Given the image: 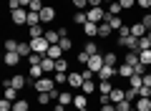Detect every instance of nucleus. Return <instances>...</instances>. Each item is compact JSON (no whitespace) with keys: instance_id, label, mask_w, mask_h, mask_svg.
<instances>
[{"instance_id":"obj_26","label":"nucleus","mask_w":151,"mask_h":111,"mask_svg":"<svg viewBox=\"0 0 151 111\" xmlns=\"http://www.w3.org/2000/svg\"><path fill=\"white\" fill-rule=\"evenodd\" d=\"M30 25H40V13L28 10V28H30Z\"/></svg>"},{"instance_id":"obj_10","label":"nucleus","mask_w":151,"mask_h":111,"mask_svg":"<svg viewBox=\"0 0 151 111\" xmlns=\"http://www.w3.org/2000/svg\"><path fill=\"white\" fill-rule=\"evenodd\" d=\"M68 86H70V89H81V86H83V73L68 71Z\"/></svg>"},{"instance_id":"obj_51","label":"nucleus","mask_w":151,"mask_h":111,"mask_svg":"<svg viewBox=\"0 0 151 111\" xmlns=\"http://www.w3.org/2000/svg\"><path fill=\"white\" fill-rule=\"evenodd\" d=\"M101 111H116V104H111V101L108 104H101Z\"/></svg>"},{"instance_id":"obj_43","label":"nucleus","mask_w":151,"mask_h":111,"mask_svg":"<svg viewBox=\"0 0 151 111\" xmlns=\"http://www.w3.org/2000/svg\"><path fill=\"white\" fill-rule=\"evenodd\" d=\"M149 48H151V41H149V38H139V51H149Z\"/></svg>"},{"instance_id":"obj_45","label":"nucleus","mask_w":151,"mask_h":111,"mask_svg":"<svg viewBox=\"0 0 151 111\" xmlns=\"http://www.w3.org/2000/svg\"><path fill=\"white\" fill-rule=\"evenodd\" d=\"M139 96H144V99H151V86H141V89H139Z\"/></svg>"},{"instance_id":"obj_59","label":"nucleus","mask_w":151,"mask_h":111,"mask_svg":"<svg viewBox=\"0 0 151 111\" xmlns=\"http://www.w3.org/2000/svg\"><path fill=\"white\" fill-rule=\"evenodd\" d=\"M129 111H136V106H134V109H129Z\"/></svg>"},{"instance_id":"obj_20","label":"nucleus","mask_w":151,"mask_h":111,"mask_svg":"<svg viewBox=\"0 0 151 111\" xmlns=\"http://www.w3.org/2000/svg\"><path fill=\"white\" fill-rule=\"evenodd\" d=\"M149 109H151V99L139 96V99H136V111H149Z\"/></svg>"},{"instance_id":"obj_3","label":"nucleus","mask_w":151,"mask_h":111,"mask_svg":"<svg viewBox=\"0 0 151 111\" xmlns=\"http://www.w3.org/2000/svg\"><path fill=\"white\" fill-rule=\"evenodd\" d=\"M30 48H33V53H48V48H50V43H48V38L45 36H38V38H30Z\"/></svg>"},{"instance_id":"obj_32","label":"nucleus","mask_w":151,"mask_h":111,"mask_svg":"<svg viewBox=\"0 0 151 111\" xmlns=\"http://www.w3.org/2000/svg\"><path fill=\"white\" fill-rule=\"evenodd\" d=\"M108 23H111L113 30H121V28H124V23H121V15H111V18H108Z\"/></svg>"},{"instance_id":"obj_33","label":"nucleus","mask_w":151,"mask_h":111,"mask_svg":"<svg viewBox=\"0 0 151 111\" xmlns=\"http://www.w3.org/2000/svg\"><path fill=\"white\" fill-rule=\"evenodd\" d=\"M53 78H55V83H58V86L68 83V73H63V71H55V73H53Z\"/></svg>"},{"instance_id":"obj_24","label":"nucleus","mask_w":151,"mask_h":111,"mask_svg":"<svg viewBox=\"0 0 151 111\" xmlns=\"http://www.w3.org/2000/svg\"><path fill=\"white\" fill-rule=\"evenodd\" d=\"M73 106H76V109H86V106H88L86 94H81V96H73Z\"/></svg>"},{"instance_id":"obj_12","label":"nucleus","mask_w":151,"mask_h":111,"mask_svg":"<svg viewBox=\"0 0 151 111\" xmlns=\"http://www.w3.org/2000/svg\"><path fill=\"white\" fill-rule=\"evenodd\" d=\"M28 76H30V81L35 83L38 78H43V76H45V71H43V66H30V71H28Z\"/></svg>"},{"instance_id":"obj_30","label":"nucleus","mask_w":151,"mask_h":111,"mask_svg":"<svg viewBox=\"0 0 151 111\" xmlns=\"http://www.w3.org/2000/svg\"><path fill=\"white\" fill-rule=\"evenodd\" d=\"M139 61L144 66H151V48H149V51H139Z\"/></svg>"},{"instance_id":"obj_47","label":"nucleus","mask_w":151,"mask_h":111,"mask_svg":"<svg viewBox=\"0 0 151 111\" xmlns=\"http://www.w3.org/2000/svg\"><path fill=\"white\" fill-rule=\"evenodd\" d=\"M121 3V8H124V10H131V8L136 5V0H119Z\"/></svg>"},{"instance_id":"obj_28","label":"nucleus","mask_w":151,"mask_h":111,"mask_svg":"<svg viewBox=\"0 0 151 111\" xmlns=\"http://www.w3.org/2000/svg\"><path fill=\"white\" fill-rule=\"evenodd\" d=\"M58 46L63 48V53H68L70 48H73V41H70V36H63V38H60V43H58Z\"/></svg>"},{"instance_id":"obj_16","label":"nucleus","mask_w":151,"mask_h":111,"mask_svg":"<svg viewBox=\"0 0 151 111\" xmlns=\"http://www.w3.org/2000/svg\"><path fill=\"white\" fill-rule=\"evenodd\" d=\"M45 56H48V58H53V61H58V58H63V48H60V46H50Z\"/></svg>"},{"instance_id":"obj_5","label":"nucleus","mask_w":151,"mask_h":111,"mask_svg":"<svg viewBox=\"0 0 151 111\" xmlns=\"http://www.w3.org/2000/svg\"><path fill=\"white\" fill-rule=\"evenodd\" d=\"M10 20L15 25H28V8H18V10L10 13Z\"/></svg>"},{"instance_id":"obj_7","label":"nucleus","mask_w":151,"mask_h":111,"mask_svg":"<svg viewBox=\"0 0 151 111\" xmlns=\"http://www.w3.org/2000/svg\"><path fill=\"white\" fill-rule=\"evenodd\" d=\"M113 76H119V68H116V66H103V68L98 71V78L101 81H111Z\"/></svg>"},{"instance_id":"obj_48","label":"nucleus","mask_w":151,"mask_h":111,"mask_svg":"<svg viewBox=\"0 0 151 111\" xmlns=\"http://www.w3.org/2000/svg\"><path fill=\"white\" fill-rule=\"evenodd\" d=\"M18 8H23V5H20V0H8V10H10V13L18 10Z\"/></svg>"},{"instance_id":"obj_6","label":"nucleus","mask_w":151,"mask_h":111,"mask_svg":"<svg viewBox=\"0 0 151 111\" xmlns=\"http://www.w3.org/2000/svg\"><path fill=\"white\" fill-rule=\"evenodd\" d=\"M53 20H55V8L53 5H45L43 10H40V23L48 25V23H53Z\"/></svg>"},{"instance_id":"obj_41","label":"nucleus","mask_w":151,"mask_h":111,"mask_svg":"<svg viewBox=\"0 0 151 111\" xmlns=\"http://www.w3.org/2000/svg\"><path fill=\"white\" fill-rule=\"evenodd\" d=\"M5 51H18V41L15 38H5Z\"/></svg>"},{"instance_id":"obj_27","label":"nucleus","mask_w":151,"mask_h":111,"mask_svg":"<svg viewBox=\"0 0 151 111\" xmlns=\"http://www.w3.org/2000/svg\"><path fill=\"white\" fill-rule=\"evenodd\" d=\"M129 86H131V89H141V86H144V76H131V78H129Z\"/></svg>"},{"instance_id":"obj_53","label":"nucleus","mask_w":151,"mask_h":111,"mask_svg":"<svg viewBox=\"0 0 151 111\" xmlns=\"http://www.w3.org/2000/svg\"><path fill=\"white\" fill-rule=\"evenodd\" d=\"M103 0H88V8H101Z\"/></svg>"},{"instance_id":"obj_34","label":"nucleus","mask_w":151,"mask_h":111,"mask_svg":"<svg viewBox=\"0 0 151 111\" xmlns=\"http://www.w3.org/2000/svg\"><path fill=\"white\" fill-rule=\"evenodd\" d=\"M58 104H63V106H68V104H73V94H68V91H63V94L58 96Z\"/></svg>"},{"instance_id":"obj_42","label":"nucleus","mask_w":151,"mask_h":111,"mask_svg":"<svg viewBox=\"0 0 151 111\" xmlns=\"http://www.w3.org/2000/svg\"><path fill=\"white\" fill-rule=\"evenodd\" d=\"M139 99V89H131L129 86V91H126V101H136Z\"/></svg>"},{"instance_id":"obj_35","label":"nucleus","mask_w":151,"mask_h":111,"mask_svg":"<svg viewBox=\"0 0 151 111\" xmlns=\"http://www.w3.org/2000/svg\"><path fill=\"white\" fill-rule=\"evenodd\" d=\"M38 36H45L43 23H40V25H30V38H38Z\"/></svg>"},{"instance_id":"obj_46","label":"nucleus","mask_w":151,"mask_h":111,"mask_svg":"<svg viewBox=\"0 0 151 111\" xmlns=\"http://www.w3.org/2000/svg\"><path fill=\"white\" fill-rule=\"evenodd\" d=\"M0 111H13V101L3 99V101H0Z\"/></svg>"},{"instance_id":"obj_31","label":"nucleus","mask_w":151,"mask_h":111,"mask_svg":"<svg viewBox=\"0 0 151 111\" xmlns=\"http://www.w3.org/2000/svg\"><path fill=\"white\" fill-rule=\"evenodd\" d=\"M18 53H20V56H30V53H33L30 43H25V41H23V43H18Z\"/></svg>"},{"instance_id":"obj_15","label":"nucleus","mask_w":151,"mask_h":111,"mask_svg":"<svg viewBox=\"0 0 151 111\" xmlns=\"http://www.w3.org/2000/svg\"><path fill=\"white\" fill-rule=\"evenodd\" d=\"M45 38H48L50 46H58V43H60V33L53 30V28H48V30H45Z\"/></svg>"},{"instance_id":"obj_50","label":"nucleus","mask_w":151,"mask_h":111,"mask_svg":"<svg viewBox=\"0 0 151 111\" xmlns=\"http://www.w3.org/2000/svg\"><path fill=\"white\" fill-rule=\"evenodd\" d=\"M136 5L144 8V10H149V8H151V0H136Z\"/></svg>"},{"instance_id":"obj_56","label":"nucleus","mask_w":151,"mask_h":111,"mask_svg":"<svg viewBox=\"0 0 151 111\" xmlns=\"http://www.w3.org/2000/svg\"><path fill=\"white\" fill-rule=\"evenodd\" d=\"M103 3H106V5H111V3H116V0H103Z\"/></svg>"},{"instance_id":"obj_23","label":"nucleus","mask_w":151,"mask_h":111,"mask_svg":"<svg viewBox=\"0 0 151 111\" xmlns=\"http://www.w3.org/2000/svg\"><path fill=\"white\" fill-rule=\"evenodd\" d=\"M83 53H86V56H96V53H98V46H96L93 41H86V43H83Z\"/></svg>"},{"instance_id":"obj_19","label":"nucleus","mask_w":151,"mask_h":111,"mask_svg":"<svg viewBox=\"0 0 151 111\" xmlns=\"http://www.w3.org/2000/svg\"><path fill=\"white\" fill-rule=\"evenodd\" d=\"M119 76H121V78H131V76H134V66L121 63V66H119Z\"/></svg>"},{"instance_id":"obj_21","label":"nucleus","mask_w":151,"mask_h":111,"mask_svg":"<svg viewBox=\"0 0 151 111\" xmlns=\"http://www.w3.org/2000/svg\"><path fill=\"white\" fill-rule=\"evenodd\" d=\"M81 89H83V94H96V91H98V86L96 83H93V78H83V86H81Z\"/></svg>"},{"instance_id":"obj_52","label":"nucleus","mask_w":151,"mask_h":111,"mask_svg":"<svg viewBox=\"0 0 151 111\" xmlns=\"http://www.w3.org/2000/svg\"><path fill=\"white\" fill-rule=\"evenodd\" d=\"M88 58H91V56H86V53H83V51L78 53V63H83V66H86V63H88Z\"/></svg>"},{"instance_id":"obj_57","label":"nucleus","mask_w":151,"mask_h":111,"mask_svg":"<svg viewBox=\"0 0 151 111\" xmlns=\"http://www.w3.org/2000/svg\"><path fill=\"white\" fill-rule=\"evenodd\" d=\"M146 38H149V41H151V30H149V33H146Z\"/></svg>"},{"instance_id":"obj_60","label":"nucleus","mask_w":151,"mask_h":111,"mask_svg":"<svg viewBox=\"0 0 151 111\" xmlns=\"http://www.w3.org/2000/svg\"><path fill=\"white\" fill-rule=\"evenodd\" d=\"M149 111H151V109H149Z\"/></svg>"},{"instance_id":"obj_37","label":"nucleus","mask_w":151,"mask_h":111,"mask_svg":"<svg viewBox=\"0 0 151 111\" xmlns=\"http://www.w3.org/2000/svg\"><path fill=\"white\" fill-rule=\"evenodd\" d=\"M106 10H108V13H111V15H119V13H121V10H124V8H121V3H119V0H116V3H111V5H108V8H106Z\"/></svg>"},{"instance_id":"obj_1","label":"nucleus","mask_w":151,"mask_h":111,"mask_svg":"<svg viewBox=\"0 0 151 111\" xmlns=\"http://www.w3.org/2000/svg\"><path fill=\"white\" fill-rule=\"evenodd\" d=\"M55 86H58V83H55L53 76H43V78H38L35 83H33V89H35L38 94H48V91H53Z\"/></svg>"},{"instance_id":"obj_49","label":"nucleus","mask_w":151,"mask_h":111,"mask_svg":"<svg viewBox=\"0 0 151 111\" xmlns=\"http://www.w3.org/2000/svg\"><path fill=\"white\" fill-rule=\"evenodd\" d=\"M129 104H131V101H121V104H116V111H129L131 109Z\"/></svg>"},{"instance_id":"obj_11","label":"nucleus","mask_w":151,"mask_h":111,"mask_svg":"<svg viewBox=\"0 0 151 111\" xmlns=\"http://www.w3.org/2000/svg\"><path fill=\"white\" fill-rule=\"evenodd\" d=\"M108 101H111V104H121V101H126V91L113 86V91H111V96H108Z\"/></svg>"},{"instance_id":"obj_40","label":"nucleus","mask_w":151,"mask_h":111,"mask_svg":"<svg viewBox=\"0 0 151 111\" xmlns=\"http://www.w3.org/2000/svg\"><path fill=\"white\" fill-rule=\"evenodd\" d=\"M43 0H33V3H30V8H28V10H33V13H40V10H43Z\"/></svg>"},{"instance_id":"obj_9","label":"nucleus","mask_w":151,"mask_h":111,"mask_svg":"<svg viewBox=\"0 0 151 111\" xmlns=\"http://www.w3.org/2000/svg\"><path fill=\"white\" fill-rule=\"evenodd\" d=\"M28 83H30V78H25L23 73H15V76H10V86H13V89H18V91H20V89H25Z\"/></svg>"},{"instance_id":"obj_29","label":"nucleus","mask_w":151,"mask_h":111,"mask_svg":"<svg viewBox=\"0 0 151 111\" xmlns=\"http://www.w3.org/2000/svg\"><path fill=\"white\" fill-rule=\"evenodd\" d=\"M28 63L30 66H40L43 63V53H30V56H28Z\"/></svg>"},{"instance_id":"obj_55","label":"nucleus","mask_w":151,"mask_h":111,"mask_svg":"<svg viewBox=\"0 0 151 111\" xmlns=\"http://www.w3.org/2000/svg\"><path fill=\"white\" fill-rule=\"evenodd\" d=\"M53 111H65V106H63V104H55V109H53Z\"/></svg>"},{"instance_id":"obj_8","label":"nucleus","mask_w":151,"mask_h":111,"mask_svg":"<svg viewBox=\"0 0 151 111\" xmlns=\"http://www.w3.org/2000/svg\"><path fill=\"white\" fill-rule=\"evenodd\" d=\"M3 63L10 66V68H13V66H18V63H20V53H18V51H5V56H3Z\"/></svg>"},{"instance_id":"obj_38","label":"nucleus","mask_w":151,"mask_h":111,"mask_svg":"<svg viewBox=\"0 0 151 111\" xmlns=\"http://www.w3.org/2000/svg\"><path fill=\"white\" fill-rule=\"evenodd\" d=\"M103 61H106V66H116V63H119V56H116V53H106Z\"/></svg>"},{"instance_id":"obj_4","label":"nucleus","mask_w":151,"mask_h":111,"mask_svg":"<svg viewBox=\"0 0 151 111\" xmlns=\"http://www.w3.org/2000/svg\"><path fill=\"white\" fill-rule=\"evenodd\" d=\"M103 66H106V61H103V56H101V53H96V56H91V58H88V63H86V68H91L93 73L98 76V71H101Z\"/></svg>"},{"instance_id":"obj_25","label":"nucleus","mask_w":151,"mask_h":111,"mask_svg":"<svg viewBox=\"0 0 151 111\" xmlns=\"http://www.w3.org/2000/svg\"><path fill=\"white\" fill-rule=\"evenodd\" d=\"M30 109V104H28L25 99H18V101H13V111H28Z\"/></svg>"},{"instance_id":"obj_2","label":"nucleus","mask_w":151,"mask_h":111,"mask_svg":"<svg viewBox=\"0 0 151 111\" xmlns=\"http://www.w3.org/2000/svg\"><path fill=\"white\" fill-rule=\"evenodd\" d=\"M86 15H88V20H91V23H103V20H108V18H111V13L103 10V5H101V8H88Z\"/></svg>"},{"instance_id":"obj_14","label":"nucleus","mask_w":151,"mask_h":111,"mask_svg":"<svg viewBox=\"0 0 151 111\" xmlns=\"http://www.w3.org/2000/svg\"><path fill=\"white\" fill-rule=\"evenodd\" d=\"M146 33H149V30H146V25H144V23H134V25H131V36H136V38H144Z\"/></svg>"},{"instance_id":"obj_58","label":"nucleus","mask_w":151,"mask_h":111,"mask_svg":"<svg viewBox=\"0 0 151 111\" xmlns=\"http://www.w3.org/2000/svg\"><path fill=\"white\" fill-rule=\"evenodd\" d=\"M78 111H88V106H86V109H78Z\"/></svg>"},{"instance_id":"obj_18","label":"nucleus","mask_w":151,"mask_h":111,"mask_svg":"<svg viewBox=\"0 0 151 111\" xmlns=\"http://www.w3.org/2000/svg\"><path fill=\"white\" fill-rule=\"evenodd\" d=\"M124 58H126L124 63H129V66H139V63H141V61H139V51H129Z\"/></svg>"},{"instance_id":"obj_22","label":"nucleus","mask_w":151,"mask_h":111,"mask_svg":"<svg viewBox=\"0 0 151 111\" xmlns=\"http://www.w3.org/2000/svg\"><path fill=\"white\" fill-rule=\"evenodd\" d=\"M73 23H76V25H83V23H88L86 10H76V13H73Z\"/></svg>"},{"instance_id":"obj_44","label":"nucleus","mask_w":151,"mask_h":111,"mask_svg":"<svg viewBox=\"0 0 151 111\" xmlns=\"http://www.w3.org/2000/svg\"><path fill=\"white\" fill-rule=\"evenodd\" d=\"M70 3H73L76 10H86V8H88V0H70Z\"/></svg>"},{"instance_id":"obj_17","label":"nucleus","mask_w":151,"mask_h":111,"mask_svg":"<svg viewBox=\"0 0 151 111\" xmlns=\"http://www.w3.org/2000/svg\"><path fill=\"white\" fill-rule=\"evenodd\" d=\"M83 36H98V23H83Z\"/></svg>"},{"instance_id":"obj_36","label":"nucleus","mask_w":151,"mask_h":111,"mask_svg":"<svg viewBox=\"0 0 151 111\" xmlns=\"http://www.w3.org/2000/svg\"><path fill=\"white\" fill-rule=\"evenodd\" d=\"M5 99H8V101H18V99H20V96H18V89L8 86V89H5Z\"/></svg>"},{"instance_id":"obj_13","label":"nucleus","mask_w":151,"mask_h":111,"mask_svg":"<svg viewBox=\"0 0 151 111\" xmlns=\"http://www.w3.org/2000/svg\"><path fill=\"white\" fill-rule=\"evenodd\" d=\"M111 33H113V28H111V23H108V20L98 23V36H101V38H108Z\"/></svg>"},{"instance_id":"obj_54","label":"nucleus","mask_w":151,"mask_h":111,"mask_svg":"<svg viewBox=\"0 0 151 111\" xmlns=\"http://www.w3.org/2000/svg\"><path fill=\"white\" fill-rule=\"evenodd\" d=\"M144 83H146V86H151V73H146V76H144Z\"/></svg>"},{"instance_id":"obj_39","label":"nucleus","mask_w":151,"mask_h":111,"mask_svg":"<svg viewBox=\"0 0 151 111\" xmlns=\"http://www.w3.org/2000/svg\"><path fill=\"white\" fill-rule=\"evenodd\" d=\"M55 71H63V73H68V61H65V58H58V61H55Z\"/></svg>"}]
</instances>
